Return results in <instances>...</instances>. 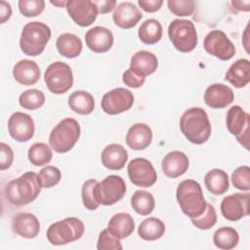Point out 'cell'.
I'll list each match as a JSON object with an SVG mask.
<instances>
[{"label": "cell", "instance_id": "13", "mask_svg": "<svg viewBox=\"0 0 250 250\" xmlns=\"http://www.w3.org/2000/svg\"><path fill=\"white\" fill-rule=\"evenodd\" d=\"M134 104L133 93L125 88H115L105 93L102 99V109L110 115L127 111Z\"/></svg>", "mask_w": 250, "mask_h": 250}, {"label": "cell", "instance_id": "14", "mask_svg": "<svg viewBox=\"0 0 250 250\" xmlns=\"http://www.w3.org/2000/svg\"><path fill=\"white\" fill-rule=\"evenodd\" d=\"M249 192H236L223 198L221 212L229 221H239L249 214Z\"/></svg>", "mask_w": 250, "mask_h": 250}, {"label": "cell", "instance_id": "39", "mask_svg": "<svg viewBox=\"0 0 250 250\" xmlns=\"http://www.w3.org/2000/svg\"><path fill=\"white\" fill-rule=\"evenodd\" d=\"M167 5L170 12L179 17L191 16L195 10V2L193 0H169Z\"/></svg>", "mask_w": 250, "mask_h": 250}, {"label": "cell", "instance_id": "15", "mask_svg": "<svg viewBox=\"0 0 250 250\" xmlns=\"http://www.w3.org/2000/svg\"><path fill=\"white\" fill-rule=\"evenodd\" d=\"M65 7L73 21L82 27L91 25L99 14L97 6L90 0H68Z\"/></svg>", "mask_w": 250, "mask_h": 250}, {"label": "cell", "instance_id": "36", "mask_svg": "<svg viewBox=\"0 0 250 250\" xmlns=\"http://www.w3.org/2000/svg\"><path fill=\"white\" fill-rule=\"evenodd\" d=\"M21 107L28 110H34L41 107L45 103V95L37 89H29L22 92L19 98Z\"/></svg>", "mask_w": 250, "mask_h": 250}, {"label": "cell", "instance_id": "49", "mask_svg": "<svg viewBox=\"0 0 250 250\" xmlns=\"http://www.w3.org/2000/svg\"><path fill=\"white\" fill-rule=\"evenodd\" d=\"M231 5L238 11H243V12H248L250 10V1H236L233 0L231 1Z\"/></svg>", "mask_w": 250, "mask_h": 250}, {"label": "cell", "instance_id": "10", "mask_svg": "<svg viewBox=\"0 0 250 250\" xmlns=\"http://www.w3.org/2000/svg\"><path fill=\"white\" fill-rule=\"evenodd\" d=\"M227 128L246 149H249L250 115L241 106L232 105L229 109L227 113Z\"/></svg>", "mask_w": 250, "mask_h": 250}, {"label": "cell", "instance_id": "22", "mask_svg": "<svg viewBox=\"0 0 250 250\" xmlns=\"http://www.w3.org/2000/svg\"><path fill=\"white\" fill-rule=\"evenodd\" d=\"M125 140L127 146L133 150H143L150 145L152 131L145 123H136L128 129Z\"/></svg>", "mask_w": 250, "mask_h": 250}, {"label": "cell", "instance_id": "18", "mask_svg": "<svg viewBox=\"0 0 250 250\" xmlns=\"http://www.w3.org/2000/svg\"><path fill=\"white\" fill-rule=\"evenodd\" d=\"M234 99L232 90L222 83H215L207 87L204 93V102L211 108H225Z\"/></svg>", "mask_w": 250, "mask_h": 250}, {"label": "cell", "instance_id": "50", "mask_svg": "<svg viewBox=\"0 0 250 250\" xmlns=\"http://www.w3.org/2000/svg\"><path fill=\"white\" fill-rule=\"evenodd\" d=\"M66 2L67 1H60V2H58V1H51V4H53V5H55V6H59V7H62V6H66Z\"/></svg>", "mask_w": 250, "mask_h": 250}, {"label": "cell", "instance_id": "42", "mask_svg": "<svg viewBox=\"0 0 250 250\" xmlns=\"http://www.w3.org/2000/svg\"><path fill=\"white\" fill-rule=\"evenodd\" d=\"M18 6L21 15L30 18L36 17L44 11L45 2L43 0H20Z\"/></svg>", "mask_w": 250, "mask_h": 250}, {"label": "cell", "instance_id": "16", "mask_svg": "<svg viewBox=\"0 0 250 250\" xmlns=\"http://www.w3.org/2000/svg\"><path fill=\"white\" fill-rule=\"evenodd\" d=\"M8 131L10 136L17 142H27L34 135V121L30 115L21 111H16L8 120Z\"/></svg>", "mask_w": 250, "mask_h": 250}, {"label": "cell", "instance_id": "3", "mask_svg": "<svg viewBox=\"0 0 250 250\" xmlns=\"http://www.w3.org/2000/svg\"><path fill=\"white\" fill-rule=\"evenodd\" d=\"M176 198L182 212L190 219L202 215L207 206L201 186L192 179L185 180L179 184Z\"/></svg>", "mask_w": 250, "mask_h": 250}, {"label": "cell", "instance_id": "28", "mask_svg": "<svg viewBox=\"0 0 250 250\" xmlns=\"http://www.w3.org/2000/svg\"><path fill=\"white\" fill-rule=\"evenodd\" d=\"M204 184L208 191L215 195L224 194L229 188L227 172L218 168L212 169L206 173L204 177Z\"/></svg>", "mask_w": 250, "mask_h": 250}, {"label": "cell", "instance_id": "12", "mask_svg": "<svg viewBox=\"0 0 250 250\" xmlns=\"http://www.w3.org/2000/svg\"><path fill=\"white\" fill-rule=\"evenodd\" d=\"M127 172L131 183L137 187L149 188L157 180L153 165L146 158L138 157L132 159L127 166Z\"/></svg>", "mask_w": 250, "mask_h": 250}, {"label": "cell", "instance_id": "17", "mask_svg": "<svg viewBox=\"0 0 250 250\" xmlns=\"http://www.w3.org/2000/svg\"><path fill=\"white\" fill-rule=\"evenodd\" d=\"M112 32L104 26H95L89 29L85 34V42L87 47L95 53H105L109 51L113 45Z\"/></svg>", "mask_w": 250, "mask_h": 250}, {"label": "cell", "instance_id": "46", "mask_svg": "<svg viewBox=\"0 0 250 250\" xmlns=\"http://www.w3.org/2000/svg\"><path fill=\"white\" fill-rule=\"evenodd\" d=\"M138 4L145 12L154 13L161 8L163 1L162 0H139Z\"/></svg>", "mask_w": 250, "mask_h": 250}, {"label": "cell", "instance_id": "43", "mask_svg": "<svg viewBox=\"0 0 250 250\" xmlns=\"http://www.w3.org/2000/svg\"><path fill=\"white\" fill-rule=\"evenodd\" d=\"M97 183V180L89 179L86 182H84L81 188V197L83 205L89 210H96L100 206V204L95 200L93 194V189Z\"/></svg>", "mask_w": 250, "mask_h": 250}, {"label": "cell", "instance_id": "44", "mask_svg": "<svg viewBox=\"0 0 250 250\" xmlns=\"http://www.w3.org/2000/svg\"><path fill=\"white\" fill-rule=\"evenodd\" d=\"M14 160V152L10 146L0 143V170L4 171L11 167Z\"/></svg>", "mask_w": 250, "mask_h": 250}, {"label": "cell", "instance_id": "9", "mask_svg": "<svg viewBox=\"0 0 250 250\" xmlns=\"http://www.w3.org/2000/svg\"><path fill=\"white\" fill-rule=\"evenodd\" d=\"M44 81L50 92L57 95L64 94L73 85L72 70L67 63L55 62L47 67Z\"/></svg>", "mask_w": 250, "mask_h": 250}, {"label": "cell", "instance_id": "8", "mask_svg": "<svg viewBox=\"0 0 250 250\" xmlns=\"http://www.w3.org/2000/svg\"><path fill=\"white\" fill-rule=\"evenodd\" d=\"M126 192L124 180L117 175H109L97 183L93 189L95 200L102 205H113L123 198Z\"/></svg>", "mask_w": 250, "mask_h": 250}, {"label": "cell", "instance_id": "31", "mask_svg": "<svg viewBox=\"0 0 250 250\" xmlns=\"http://www.w3.org/2000/svg\"><path fill=\"white\" fill-rule=\"evenodd\" d=\"M165 232L164 223L155 217L145 219L138 228V234L146 241H153L162 237Z\"/></svg>", "mask_w": 250, "mask_h": 250}, {"label": "cell", "instance_id": "40", "mask_svg": "<svg viewBox=\"0 0 250 250\" xmlns=\"http://www.w3.org/2000/svg\"><path fill=\"white\" fill-rule=\"evenodd\" d=\"M231 183L234 188L248 191L250 189V168L246 165L237 167L232 172Z\"/></svg>", "mask_w": 250, "mask_h": 250}, {"label": "cell", "instance_id": "25", "mask_svg": "<svg viewBox=\"0 0 250 250\" xmlns=\"http://www.w3.org/2000/svg\"><path fill=\"white\" fill-rule=\"evenodd\" d=\"M101 160L102 164L109 170H121L128 160V152L123 146L110 144L102 151Z\"/></svg>", "mask_w": 250, "mask_h": 250}, {"label": "cell", "instance_id": "41", "mask_svg": "<svg viewBox=\"0 0 250 250\" xmlns=\"http://www.w3.org/2000/svg\"><path fill=\"white\" fill-rule=\"evenodd\" d=\"M122 248L120 239L111 234L108 229L101 231L97 242L98 250H122Z\"/></svg>", "mask_w": 250, "mask_h": 250}, {"label": "cell", "instance_id": "21", "mask_svg": "<svg viewBox=\"0 0 250 250\" xmlns=\"http://www.w3.org/2000/svg\"><path fill=\"white\" fill-rule=\"evenodd\" d=\"M161 168L165 176L171 179H176L188 171V158L183 151H170L162 159Z\"/></svg>", "mask_w": 250, "mask_h": 250}, {"label": "cell", "instance_id": "47", "mask_svg": "<svg viewBox=\"0 0 250 250\" xmlns=\"http://www.w3.org/2000/svg\"><path fill=\"white\" fill-rule=\"evenodd\" d=\"M93 2L97 6L98 12L100 14H107L111 12L116 5L115 0H95Z\"/></svg>", "mask_w": 250, "mask_h": 250}, {"label": "cell", "instance_id": "4", "mask_svg": "<svg viewBox=\"0 0 250 250\" xmlns=\"http://www.w3.org/2000/svg\"><path fill=\"white\" fill-rule=\"evenodd\" d=\"M50 27L41 21H31L26 23L21 31L20 47L21 52L30 57L40 55L51 38Z\"/></svg>", "mask_w": 250, "mask_h": 250}, {"label": "cell", "instance_id": "6", "mask_svg": "<svg viewBox=\"0 0 250 250\" xmlns=\"http://www.w3.org/2000/svg\"><path fill=\"white\" fill-rule=\"evenodd\" d=\"M85 230L84 224L75 217H68L52 224L47 229V239L52 245H64L78 240Z\"/></svg>", "mask_w": 250, "mask_h": 250}, {"label": "cell", "instance_id": "23", "mask_svg": "<svg viewBox=\"0 0 250 250\" xmlns=\"http://www.w3.org/2000/svg\"><path fill=\"white\" fill-rule=\"evenodd\" d=\"M41 72L38 64L30 60H21L13 67V76L23 86L34 85L38 82Z\"/></svg>", "mask_w": 250, "mask_h": 250}, {"label": "cell", "instance_id": "48", "mask_svg": "<svg viewBox=\"0 0 250 250\" xmlns=\"http://www.w3.org/2000/svg\"><path fill=\"white\" fill-rule=\"evenodd\" d=\"M12 16V8L6 1H0V22L4 23Z\"/></svg>", "mask_w": 250, "mask_h": 250}, {"label": "cell", "instance_id": "26", "mask_svg": "<svg viewBox=\"0 0 250 250\" xmlns=\"http://www.w3.org/2000/svg\"><path fill=\"white\" fill-rule=\"evenodd\" d=\"M225 79L235 88H243L250 81V62L246 59H239L228 69Z\"/></svg>", "mask_w": 250, "mask_h": 250}, {"label": "cell", "instance_id": "1", "mask_svg": "<svg viewBox=\"0 0 250 250\" xmlns=\"http://www.w3.org/2000/svg\"><path fill=\"white\" fill-rule=\"evenodd\" d=\"M180 129L192 144L201 145L211 135V124L206 111L201 107H190L181 116Z\"/></svg>", "mask_w": 250, "mask_h": 250}, {"label": "cell", "instance_id": "30", "mask_svg": "<svg viewBox=\"0 0 250 250\" xmlns=\"http://www.w3.org/2000/svg\"><path fill=\"white\" fill-rule=\"evenodd\" d=\"M68 106L78 114L87 115L94 110L95 100L89 92L78 90L69 95Z\"/></svg>", "mask_w": 250, "mask_h": 250}, {"label": "cell", "instance_id": "38", "mask_svg": "<svg viewBox=\"0 0 250 250\" xmlns=\"http://www.w3.org/2000/svg\"><path fill=\"white\" fill-rule=\"evenodd\" d=\"M191 223L199 229H209L217 223V213L214 206L207 203L206 209L202 215L197 218H191Z\"/></svg>", "mask_w": 250, "mask_h": 250}, {"label": "cell", "instance_id": "37", "mask_svg": "<svg viewBox=\"0 0 250 250\" xmlns=\"http://www.w3.org/2000/svg\"><path fill=\"white\" fill-rule=\"evenodd\" d=\"M37 177L41 188H50L59 184L62 178V173L59 168L48 165L39 171Z\"/></svg>", "mask_w": 250, "mask_h": 250}, {"label": "cell", "instance_id": "45", "mask_svg": "<svg viewBox=\"0 0 250 250\" xmlns=\"http://www.w3.org/2000/svg\"><path fill=\"white\" fill-rule=\"evenodd\" d=\"M122 80H123L124 84L128 87L140 88L144 85L146 77L140 76V75L136 74L134 71H132L130 68H128L127 70L124 71V73L122 75Z\"/></svg>", "mask_w": 250, "mask_h": 250}, {"label": "cell", "instance_id": "24", "mask_svg": "<svg viewBox=\"0 0 250 250\" xmlns=\"http://www.w3.org/2000/svg\"><path fill=\"white\" fill-rule=\"evenodd\" d=\"M158 66V61L154 54L148 51L136 52L130 62V69L136 74L146 77L152 74Z\"/></svg>", "mask_w": 250, "mask_h": 250}, {"label": "cell", "instance_id": "33", "mask_svg": "<svg viewBox=\"0 0 250 250\" xmlns=\"http://www.w3.org/2000/svg\"><path fill=\"white\" fill-rule=\"evenodd\" d=\"M131 206L136 213L146 216L153 211L155 207V199L149 191L138 189L131 197Z\"/></svg>", "mask_w": 250, "mask_h": 250}, {"label": "cell", "instance_id": "29", "mask_svg": "<svg viewBox=\"0 0 250 250\" xmlns=\"http://www.w3.org/2000/svg\"><path fill=\"white\" fill-rule=\"evenodd\" d=\"M56 46L59 53L68 59L76 58L82 51L81 39L73 33H62L56 41Z\"/></svg>", "mask_w": 250, "mask_h": 250}, {"label": "cell", "instance_id": "7", "mask_svg": "<svg viewBox=\"0 0 250 250\" xmlns=\"http://www.w3.org/2000/svg\"><path fill=\"white\" fill-rule=\"evenodd\" d=\"M168 35L174 47L182 53L191 52L197 46V32L191 21L183 19L172 21L168 27Z\"/></svg>", "mask_w": 250, "mask_h": 250}, {"label": "cell", "instance_id": "35", "mask_svg": "<svg viewBox=\"0 0 250 250\" xmlns=\"http://www.w3.org/2000/svg\"><path fill=\"white\" fill-rule=\"evenodd\" d=\"M52 147H50L45 143H35L33 144L27 152L28 160L34 166H43L48 164L53 157Z\"/></svg>", "mask_w": 250, "mask_h": 250}, {"label": "cell", "instance_id": "32", "mask_svg": "<svg viewBox=\"0 0 250 250\" xmlns=\"http://www.w3.org/2000/svg\"><path fill=\"white\" fill-rule=\"evenodd\" d=\"M163 34V29L161 23L154 19H148L145 21L138 31V36L140 40L147 45H152L157 43Z\"/></svg>", "mask_w": 250, "mask_h": 250}, {"label": "cell", "instance_id": "20", "mask_svg": "<svg viewBox=\"0 0 250 250\" xmlns=\"http://www.w3.org/2000/svg\"><path fill=\"white\" fill-rule=\"evenodd\" d=\"M12 229L14 232L23 238L31 239L38 235L40 231V223L37 217L31 213H19L12 220Z\"/></svg>", "mask_w": 250, "mask_h": 250}, {"label": "cell", "instance_id": "5", "mask_svg": "<svg viewBox=\"0 0 250 250\" xmlns=\"http://www.w3.org/2000/svg\"><path fill=\"white\" fill-rule=\"evenodd\" d=\"M80 125L75 119L64 118L51 131L49 144L56 152L65 153L75 146L80 137Z\"/></svg>", "mask_w": 250, "mask_h": 250}, {"label": "cell", "instance_id": "27", "mask_svg": "<svg viewBox=\"0 0 250 250\" xmlns=\"http://www.w3.org/2000/svg\"><path fill=\"white\" fill-rule=\"evenodd\" d=\"M107 229L115 237L123 239L132 234L135 229V223L130 214L121 212L110 218Z\"/></svg>", "mask_w": 250, "mask_h": 250}, {"label": "cell", "instance_id": "34", "mask_svg": "<svg viewBox=\"0 0 250 250\" xmlns=\"http://www.w3.org/2000/svg\"><path fill=\"white\" fill-rule=\"evenodd\" d=\"M238 232L230 227H222L218 229L213 235L215 246L222 250L233 249L238 244Z\"/></svg>", "mask_w": 250, "mask_h": 250}, {"label": "cell", "instance_id": "11", "mask_svg": "<svg viewBox=\"0 0 250 250\" xmlns=\"http://www.w3.org/2000/svg\"><path fill=\"white\" fill-rule=\"evenodd\" d=\"M205 51L222 61L230 60L235 54V47L224 31L215 29L210 31L204 38Z\"/></svg>", "mask_w": 250, "mask_h": 250}, {"label": "cell", "instance_id": "2", "mask_svg": "<svg viewBox=\"0 0 250 250\" xmlns=\"http://www.w3.org/2000/svg\"><path fill=\"white\" fill-rule=\"evenodd\" d=\"M41 186L37 174L25 172L17 179L10 181L5 187L6 199L15 206H23L32 202L40 193Z\"/></svg>", "mask_w": 250, "mask_h": 250}, {"label": "cell", "instance_id": "19", "mask_svg": "<svg viewBox=\"0 0 250 250\" xmlns=\"http://www.w3.org/2000/svg\"><path fill=\"white\" fill-rule=\"evenodd\" d=\"M143 18L140 9L131 2H122L115 7L112 19L114 23L123 29L134 27Z\"/></svg>", "mask_w": 250, "mask_h": 250}]
</instances>
